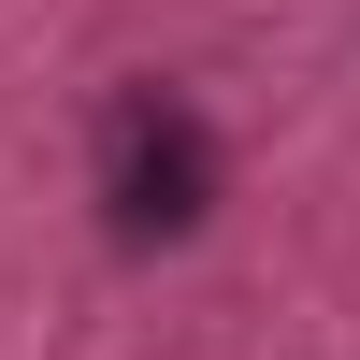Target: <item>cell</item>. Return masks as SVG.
I'll use <instances>...</instances> for the list:
<instances>
[{"label": "cell", "mask_w": 360, "mask_h": 360, "mask_svg": "<svg viewBox=\"0 0 360 360\" xmlns=\"http://www.w3.org/2000/svg\"><path fill=\"white\" fill-rule=\"evenodd\" d=\"M86 188H101V231H115L130 259L188 245V231L217 217V130H202V101H188V86H115Z\"/></svg>", "instance_id": "6da1fadb"}]
</instances>
